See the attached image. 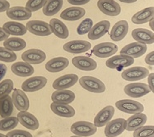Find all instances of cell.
Returning a JSON list of instances; mask_svg holds the SVG:
<instances>
[{"mask_svg":"<svg viewBox=\"0 0 154 137\" xmlns=\"http://www.w3.org/2000/svg\"><path fill=\"white\" fill-rule=\"evenodd\" d=\"M79 83L82 89L93 93H102L106 91L105 83L95 77L82 76L79 79Z\"/></svg>","mask_w":154,"mask_h":137,"instance_id":"cell-1","label":"cell"},{"mask_svg":"<svg viewBox=\"0 0 154 137\" xmlns=\"http://www.w3.org/2000/svg\"><path fill=\"white\" fill-rule=\"evenodd\" d=\"M71 131L78 136H91L97 132V127L89 121H76L71 126Z\"/></svg>","mask_w":154,"mask_h":137,"instance_id":"cell-2","label":"cell"},{"mask_svg":"<svg viewBox=\"0 0 154 137\" xmlns=\"http://www.w3.org/2000/svg\"><path fill=\"white\" fill-rule=\"evenodd\" d=\"M116 106L120 111L128 113V114L134 115L136 113H141L144 110L143 104L137 101H134V100H131V99L120 100V101L116 102Z\"/></svg>","mask_w":154,"mask_h":137,"instance_id":"cell-3","label":"cell"},{"mask_svg":"<svg viewBox=\"0 0 154 137\" xmlns=\"http://www.w3.org/2000/svg\"><path fill=\"white\" fill-rule=\"evenodd\" d=\"M26 27L27 31L39 36H47L52 33L50 24L40 20H33L26 23Z\"/></svg>","mask_w":154,"mask_h":137,"instance_id":"cell-4","label":"cell"},{"mask_svg":"<svg viewBox=\"0 0 154 137\" xmlns=\"http://www.w3.org/2000/svg\"><path fill=\"white\" fill-rule=\"evenodd\" d=\"M149 74V71L148 69L140 66L129 68L124 70L121 73V77L126 81L129 82H136L138 80H141L148 77Z\"/></svg>","mask_w":154,"mask_h":137,"instance_id":"cell-5","label":"cell"},{"mask_svg":"<svg viewBox=\"0 0 154 137\" xmlns=\"http://www.w3.org/2000/svg\"><path fill=\"white\" fill-rule=\"evenodd\" d=\"M126 121L124 118H117L110 121L105 128V135L106 137H116L125 130Z\"/></svg>","mask_w":154,"mask_h":137,"instance_id":"cell-6","label":"cell"},{"mask_svg":"<svg viewBox=\"0 0 154 137\" xmlns=\"http://www.w3.org/2000/svg\"><path fill=\"white\" fill-rule=\"evenodd\" d=\"M134 63V58L125 54H119V55H114L110 59H108L106 62V65L112 70H120L121 68L129 67Z\"/></svg>","mask_w":154,"mask_h":137,"instance_id":"cell-7","label":"cell"},{"mask_svg":"<svg viewBox=\"0 0 154 137\" xmlns=\"http://www.w3.org/2000/svg\"><path fill=\"white\" fill-rule=\"evenodd\" d=\"M124 91L126 95L132 98H141L151 92L148 85H147L146 83H138V82L127 84L125 87Z\"/></svg>","mask_w":154,"mask_h":137,"instance_id":"cell-8","label":"cell"},{"mask_svg":"<svg viewBox=\"0 0 154 137\" xmlns=\"http://www.w3.org/2000/svg\"><path fill=\"white\" fill-rule=\"evenodd\" d=\"M118 51V46L112 42H102L96 45L92 49V53L99 58L112 56Z\"/></svg>","mask_w":154,"mask_h":137,"instance_id":"cell-9","label":"cell"},{"mask_svg":"<svg viewBox=\"0 0 154 137\" xmlns=\"http://www.w3.org/2000/svg\"><path fill=\"white\" fill-rule=\"evenodd\" d=\"M47 83L46 78L43 76H34L25 80L22 84V91L24 92H35L42 89Z\"/></svg>","mask_w":154,"mask_h":137,"instance_id":"cell-10","label":"cell"},{"mask_svg":"<svg viewBox=\"0 0 154 137\" xmlns=\"http://www.w3.org/2000/svg\"><path fill=\"white\" fill-rule=\"evenodd\" d=\"M63 50L72 54H81L87 52L91 48L90 42L83 40H76L65 43L63 46Z\"/></svg>","mask_w":154,"mask_h":137,"instance_id":"cell-11","label":"cell"},{"mask_svg":"<svg viewBox=\"0 0 154 137\" xmlns=\"http://www.w3.org/2000/svg\"><path fill=\"white\" fill-rule=\"evenodd\" d=\"M97 7L101 13L107 16H118L121 12L120 4L115 0H99L97 2Z\"/></svg>","mask_w":154,"mask_h":137,"instance_id":"cell-12","label":"cell"},{"mask_svg":"<svg viewBox=\"0 0 154 137\" xmlns=\"http://www.w3.org/2000/svg\"><path fill=\"white\" fill-rule=\"evenodd\" d=\"M147 50L148 48L145 44L139 42H133L124 46L120 51V54H125L132 58H138L143 55Z\"/></svg>","mask_w":154,"mask_h":137,"instance_id":"cell-13","label":"cell"},{"mask_svg":"<svg viewBox=\"0 0 154 137\" xmlns=\"http://www.w3.org/2000/svg\"><path fill=\"white\" fill-rule=\"evenodd\" d=\"M22 59L30 64H39L45 61L46 54L39 49H30L22 53Z\"/></svg>","mask_w":154,"mask_h":137,"instance_id":"cell-14","label":"cell"},{"mask_svg":"<svg viewBox=\"0 0 154 137\" xmlns=\"http://www.w3.org/2000/svg\"><path fill=\"white\" fill-rule=\"evenodd\" d=\"M78 81H79V76L77 74L69 73L56 79L53 82L52 87L56 90H64L73 86Z\"/></svg>","mask_w":154,"mask_h":137,"instance_id":"cell-15","label":"cell"},{"mask_svg":"<svg viewBox=\"0 0 154 137\" xmlns=\"http://www.w3.org/2000/svg\"><path fill=\"white\" fill-rule=\"evenodd\" d=\"M115 114V108L113 106H107L101 109L94 118V125L96 127H103L111 121Z\"/></svg>","mask_w":154,"mask_h":137,"instance_id":"cell-16","label":"cell"},{"mask_svg":"<svg viewBox=\"0 0 154 137\" xmlns=\"http://www.w3.org/2000/svg\"><path fill=\"white\" fill-rule=\"evenodd\" d=\"M13 105L15 106L19 112L27 111L30 107L28 97L26 95V93L21 89H14L12 96Z\"/></svg>","mask_w":154,"mask_h":137,"instance_id":"cell-17","label":"cell"},{"mask_svg":"<svg viewBox=\"0 0 154 137\" xmlns=\"http://www.w3.org/2000/svg\"><path fill=\"white\" fill-rule=\"evenodd\" d=\"M7 16L10 19L14 21H25L29 19L32 15V13L29 11L26 7L15 6L9 8L6 11Z\"/></svg>","mask_w":154,"mask_h":137,"instance_id":"cell-18","label":"cell"},{"mask_svg":"<svg viewBox=\"0 0 154 137\" xmlns=\"http://www.w3.org/2000/svg\"><path fill=\"white\" fill-rule=\"evenodd\" d=\"M17 119L20 124H22L24 127L27 128L29 130L35 131L40 126L37 118L27 111L19 112L17 114Z\"/></svg>","mask_w":154,"mask_h":137,"instance_id":"cell-19","label":"cell"},{"mask_svg":"<svg viewBox=\"0 0 154 137\" xmlns=\"http://www.w3.org/2000/svg\"><path fill=\"white\" fill-rule=\"evenodd\" d=\"M72 63L77 69L83 71H92L97 67V62L88 56H75L72 58Z\"/></svg>","mask_w":154,"mask_h":137,"instance_id":"cell-20","label":"cell"},{"mask_svg":"<svg viewBox=\"0 0 154 137\" xmlns=\"http://www.w3.org/2000/svg\"><path fill=\"white\" fill-rule=\"evenodd\" d=\"M129 31V24L125 20L119 21L113 26L110 32V39L113 42H120L125 37Z\"/></svg>","mask_w":154,"mask_h":137,"instance_id":"cell-21","label":"cell"},{"mask_svg":"<svg viewBox=\"0 0 154 137\" xmlns=\"http://www.w3.org/2000/svg\"><path fill=\"white\" fill-rule=\"evenodd\" d=\"M110 27V23L109 21L104 20L101 22H99L97 24H95L90 32H88V38L92 41L97 40V39L101 38L103 36L106 34L109 29Z\"/></svg>","mask_w":154,"mask_h":137,"instance_id":"cell-22","label":"cell"},{"mask_svg":"<svg viewBox=\"0 0 154 137\" xmlns=\"http://www.w3.org/2000/svg\"><path fill=\"white\" fill-rule=\"evenodd\" d=\"M133 38L137 42L143 44H153L154 33L145 28H135L132 32Z\"/></svg>","mask_w":154,"mask_h":137,"instance_id":"cell-23","label":"cell"},{"mask_svg":"<svg viewBox=\"0 0 154 137\" xmlns=\"http://www.w3.org/2000/svg\"><path fill=\"white\" fill-rule=\"evenodd\" d=\"M51 99L53 102L60 104H69L74 101L75 94L71 90H56L52 93Z\"/></svg>","mask_w":154,"mask_h":137,"instance_id":"cell-24","label":"cell"},{"mask_svg":"<svg viewBox=\"0 0 154 137\" xmlns=\"http://www.w3.org/2000/svg\"><path fill=\"white\" fill-rule=\"evenodd\" d=\"M86 10L80 7H70L68 8L60 14V17L66 21H78L85 16Z\"/></svg>","mask_w":154,"mask_h":137,"instance_id":"cell-25","label":"cell"},{"mask_svg":"<svg viewBox=\"0 0 154 137\" xmlns=\"http://www.w3.org/2000/svg\"><path fill=\"white\" fill-rule=\"evenodd\" d=\"M69 61L65 57H55L45 64V69L51 73H58L69 66Z\"/></svg>","mask_w":154,"mask_h":137,"instance_id":"cell-26","label":"cell"},{"mask_svg":"<svg viewBox=\"0 0 154 137\" xmlns=\"http://www.w3.org/2000/svg\"><path fill=\"white\" fill-rule=\"evenodd\" d=\"M147 116L143 113H136L126 120L125 130L128 131H134L138 128L144 126L147 122Z\"/></svg>","mask_w":154,"mask_h":137,"instance_id":"cell-27","label":"cell"},{"mask_svg":"<svg viewBox=\"0 0 154 137\" xmlns=\"http://www.w3.org/2000/svg\"><path fill=\"white\" fill-rule=\"evenodd\" d=\"M11 70L14 74L20 77H27L32 75L35 72L32 64L26 62H15L11 66Z\"/></svg>","mask_w":154,"mask_h":137,"instance_id":"cell-28","label":"cell"},{"mask_svg":"<svg viewBox=\"0 0 154 137\" xmlns=\"http://www.w3.org/2000/svg\"><path fill=\"white\" fill-rule=\"evenodd\" d=\"M51 32H53L57 37L61 39H66L69 36V29L66 25L62 23L60 20L57 18H53L50 22Z\"/></svg>","mask_w":154,"mask_h":137,"instance_id":"cell-29","label":"cell"},{"mask_svg":"<svg viewBox=\"0 0 154 137\" xmlns=\"http://www.w3.org/2000/svg\"><path fill=\"white\" fill-rule=\"evenodd\" d=\"M51 108L54 114L63 117H72L75 115L74 108L69 104H60L56 102H52L51 104Z\"/></svg>","mask_w":154,"mask_h":137,"instance_id":"cell-30","label":"cell"},{"mask_svg":"<svg viewBox=\"0 0 154 137\" xmlns=\"http://www.w3.org/2000/svg\"><path fill=\"white\" fill-rule=\"evenodd\" d=\"M3 29L7 34L12 36H23L27 32L25 25L16 22H7L3 24Z\"/></svg>","mask_w":154,"mask_h":137,"instance_id":"cell-31","label":"cell"},{"mask_svg":"<svg viewBox=\"0 0 154 137\" xmlns=\"http://www.w3.org/2000/svg\"><path fill=\"white\" fill-rule=\"evenodd\" d=\"M154 15V8L149 7L146 8L144 9H142L136 13L132 17V23L134 24H144L149 22L152 18H153Z\"/></svg>","mask_w":154,"mask_h":137,"instance_id":"cell-32","label":"cell"},{"mask_svg":"<svg viewBox=\"0 0 154 137\" xmlns=\"http://www.w3.org/2000/svg\"><path fill=\"white\" fill-rule=\"evenodd\" d=\"M62 6L63 0H47L43 7V13L45 16H54L60 12Z\"/></svg>","mask_w":154,"mask_h":137,"instance_id":"cell-33","label":"cell"},{"mask_svg":"<svg viewBox=\"0 0 154 137\" xmlns=\"http://www.w3.org/2000/svg\"><path fill=\"white\" fill-rule=\"evenodd\" d=\"M4 47L12 51H20L25 49L26 43L23 39L20 37H11L8 38L3 42Z\"/></svg>","mask_w":154,"mask_h":137,"instance_id":"cell-34","label":"cell"},{"mask_svg":"<svg viewBox=\"0 0 154 137\" xmlns=\"http://www.w3.org/2000/svg\"><path fill=\"white\" fill-rule=\"evenodd\" d=\"M13 102L12 98L8 95L0 99V116L3 118L8 117L13 114Z\"/></svg>","mask_w":154,"mask_h":137,"instance_id":"cell-35","label":"cell"},{"mask_svg":"<svg viewBox=\"0 0 154 137\" xmlns=\"http://www.w3.org/2000/svg\"><path fill=\"white\" fill-rule=\"evenodd\" d=\"M18 124V119L15 117H8L0 121V131H8L13 130Z\"/></svg>","mask_w":154,"mask_h":137,"instance_id":"cell-36","label":"cell"},{"mask_svg":"<svg viewBox=\"0 0 154 137\" xmlns=\"http://www.w3.org/2000/svg\"><path fill=\"white\" fill-rule=\"evenodd\" d=\"M134 137H154L153 126H143L134 131Z\"/></svg>","mask_w":154,"mask_h":137,"instance_id":"cell-37","label":"cell"},{"mask_svg":"<svg viewBox=\"0 0 154 137\" xmlns=\"http://www.w3.org/2000/svg\"><path fill=\"white\" fill-rule=\"evenodd\" d=\"M13 82L11 79H5L0 82V99L5 98L13 89Z\"/></svg>","mask_w":154,"mask_h":137,"instance_id":"cell-38","label":"cell"},{"mask_svg":"<svg viewBox=\"0 0 154 137\" xmlns=\"http://www.w3.org/2000/svg\"><path fill=\"white\" fill-rule=\"evenodd\" d=\"M17 60V54L12 51L8 50L5 47L0 46V61L11 63Z\"/></svg>","mask_w":154,"mask_h":137,"instance_id":"cell-39","label":"cell"},{"mask_svg":"<svg viewBox=\"0 0 154 137\" xmlns=\"http://www.w3.org/2000/svg\"><path fill=\"white\" fill-rule=\"evenodd\" d=\"M92 26H93V21L91 18H86L79 25L77 28V32L80 36L85 35L90 32Z\"/></svg>","mask_w":154,"mask_h":137,"instance_id":"cell-40","label":"cell"},{"mask_svg":"<svg viewBox=\"0 0 154 137\" xmlns=\"http://www.w3.org/2000/svg\"><path fill=\"white\" fill-rule=\"evenodd\" d=\"M47 0H28L26 3V8L31 12H36L44 7Z\"/></svg>","mask_w":154,"mask_h":137,"instance_id":"cell-41","label":"cell"},{"mask_svg":"<svg viewBox=\"0 0 154 137\" xmlns=\"http://www.w3.org/2000/svg\"><path fill=\"white\" fill-rule=\"evenodd\" d=\"M7 137H33L32 135L23 130H13L7 134Z\"/></svg>","mask_w":154,"mask_h":137,"instance_id":"cell-42","label":"cell"},{"mask_svg":"<svg viewBox=\"0 0 154 137\" xmlns=\"http://www.w3.org/2000/svg\"><path fill=\"white\" fill-rule=\"evenodd\" d=\"M9 8L10 4L7 0H0V13L6 12Z\"/></svg>","mask_w":154,"mask_h":137,"instance_id":"cell-43","label":"cell"},{"mask_svg":"<svg viewBox=\"0 0 154 137\" xmlns=\"http://www.w3.org/2000/svg\"><path fill=\"white\" fill-rule=\"evenodd\" d=\"M145 63L153 66L154 64V51H152L145 57Z\"/></svg>","mask_w":154,"mask_h":137,"instance_id":"cell-44","label":"cell"},{"mask_svg":"<svg viewBox=\"0 0 154 137\" xmlns=\"http://www.w3.org/2000/svg\"><path fill=\"white\" fill-rule=\"evenodd\" d=\"M70 4L72 5H77V6H79V5H84V4H87L88 3L90 2V0H68Z\"/></svg>","mask_w":154,"mask_h":137,"instance_id":"cell-45","label":"cell"},{"mask_svg":"<svg viewBox=\"0 0 154 137\" xmlns=\"http://www.w3.org/2000/svg\"><path fill=\"white\" fill-rule=\"evenodd\" d=\"M148 85H149V89L151 90L152 92H154V84H153V81H154V73H149L148 75Z\"/></svg>","mask_w":154,"mask_h":137,"instance_id":"cell-46","label":"cell"},{"mask_svg":"<svg viewBox=\"0 0 154 137\" xmlns=\"http://www.w3.org/2000/svg\"><path fill=\"white\" fill-rule=\"evenodd\" d=\"M7 71H8V68L6 65L4 64H0V82L6 75Z\"/></svg>","mask_w":154,"mask_h":137,"instance_id":"cell-47","label":"cell"},{"mask_svg":"<svg viewBox=\"0 0 154 137\" xmlns=\"http://www.w3.org/2000/svg\"><path fill=\"white\" fill-rule=\"evenodd\" d=\"M8 34H7L6 32H4L3 27H0V42H4L8 38Z\"/></svg>","mask_w":154,"mask_h":137,"instance_id":"cell-48","label":"cell"},{"mask_svg":"<svg viewBox=\"0 0 154 137\" xmlns=\"http://www.w3.org/2000/svg\"><path fill=\"white\" fill-rule=\"evenodd\" d=\"M120 2H122V3H135L137 2L138 0H119Z\"/></svg>","mask_w":154,"mask_h":137,"instance_id":"cell-49","label":"cell"},{"mask_svg":"<svg viewBox=\"0 0 154 137\" xmlns=\"http://www.w3.org/2000/svg\"><path fill=\"white\" fill-rule=\"evenodd\" d=\"M153 22H154V18H152V19L149 21V23H150V27L152 28V32H153V30H154Z\"/></svg>","mask_w":154,"mask_h":137,"instance_id":"cell-50","label":"cell"},{"mask_svg":"<svg viewBox=\"0 0 154 137\" xmlns=\"http://www.w3.org/2000/svg\"><path fill=\"white\" fill-rule=\"evenodd\" d=\"M0 137H7V135H3V134H1V133H0Z\"/></svg>","mask_w":154,"mask_h":137,"instance_id":"cell-51","label":"cell"},{"mask_svg":"<svg viewBox=\"0 0 154 137\" xmlns=\"http://www.w3.org/2000/svg\"><path fill=\"white\" fill-rule=\"evenodd\" d=\"M71 137H82V136H78V135H73V136H71Z\"/></svg>","mask_w":154,"mask_h":137,"instance_id":"cell-52","label":"cell"}]
</instances>
